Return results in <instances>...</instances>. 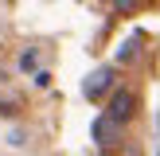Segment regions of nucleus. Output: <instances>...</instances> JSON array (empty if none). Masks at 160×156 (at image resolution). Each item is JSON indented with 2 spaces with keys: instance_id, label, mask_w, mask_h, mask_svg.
<instances>
[{
  "instance_id": "2",
  "label": "nucleus",
  "mask_w": 160,
  "mask_h": 156,
  "mask_svg": "<svg viewBox=\"0 0 160 156\" xmlns=\"http://www.w3.org/2000/svg\"><path fill=\"white\" fill-rule=\"evenodd\" d=\"M109 82H113V66H98V70H94V74L90 78H86V86H82V94H86V98H102V94H106L109 90Z\"/></svg>"
},
{
  "instance_id": "7",
  "label": "nucleus",
  "mask_w": 160,
  "mask_h": 156,
  "mask_svg": "<svg viewBox=\"0 0 160 156\" xmlns=\"http://www.w3.org/2000/svg\"><path fill=\"white\" fill-rule=\"evenodd\" d=\"M16 113V101L12 98H0V117H12Z\"/></svg>"
},
{
  "instance_id": "3",
  "label": "nucleus",
  "mask_w": 160,
  "mask_h": 156,
  "mask_svg": "<svg viewBox=\"0 0 160 156\" xmlns=\"http://www.w3.org/2000/svg\"><path fill=\"white\" fill-rule=\"evenodd\" d=\"M94 140H98V144H117V140H121V125H113L109 117H98V121H94Z\"/></svg>"
},
{
  "instance_id": "5",
  "label": "nucleus",
  "mask_w": 160,
  "mask_h": 156,
  "mask_svg": "<svg viewBox=\"0 0 160 156\" xmlns=\"http://www.w3.org/2000/svg\"><path fill=\"white\" fill-rule=\"evenodd\" d=\"M8 144H12V148L28 144V133H23V129H12V133H8Z\"/></svg>"
},
{
  "instance_id": "4",
  "label": "nucleus",
  "mask_w": 160,
  "mask_h": 156,
  "mask_svg": "<svg viewBox=\"0 0 160 156\" xmlns=\"http://www.w3.org/2000/svg\"><path fill=\"white\" fill-rule=\"evenodd\" d=\"M137 43H141V39H129V43H121V47H117V62H129L133 55H137Z\"/></svg>"
},
{
  "instance_id": "6",
  "label": "nucleus",
  "mask_w": 160,
  "mask_h": 156,
  "mask_svg": "<svg viewBox=\"0 0 160 156\" xmlns=\"http://www.w3.org/2000/svg\"><path fill=\"white\" fill-rule=\"evenodd\" d=\"M35 66V47H28V51L20 55V70H31Z\"/></svg>"
},
{
  "instance_id": "1",
  "label": "nucleus",
  "mask_w": 160,
  "mask_h": 156,
  "mask_svg": "<svg viewBox=\"0 0 160 156\" xmlns=\"http://www.w3.org/2000/svg\"><path fill=\"white\" fill-rule=\"evenodd\" d=\"M133 105H137V98H133L129 90H117L113 98H109V113H106V117H109L113 125H121V121L133 117Z\"/></svg>"
},
{
  "instance_id": "8",
  "label": "nucleus",
  "mask_w": 160,
  "mask_h": 156,
  "mask_svg": "<svg viewBox=\"0 0 160 156\" xmlns=\"http://www.w3.org/2000/svg\"><path fill=\"white\" fill-rule=\"evenodd\" d=\"M0 82H4V70H0Z\"/></svg>"
}]
</instances>
